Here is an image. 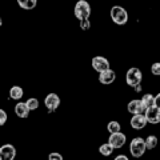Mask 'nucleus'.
Masks as SVG:
<instances>
[{
  "instance_id": "nucleus-12",
  "label": "nucleus",
  "mask_w": 160,
  "mask_h": 160,
  "mask_svg": "<svg viewBox=\"0 0 160 160\" xmlns=\"http://www.w3.org/2000/svg\"><path fill=\"white\" fill-rule=\"evenodd\" d=\"M147 126V120L144 115H135L131 119V127L135 129H143Z\"/></svg>"
},
{
  "instance_id": "nucleus-8",
  "label": "nucleus",
  "mask_w": 160,
  "mask_h": 160,
  "mask_svg": "<svg viewBox=\"0 0 160 160\" xmlns=\"http://www.w3.org/2000/svg\"><path fill=\"white\" fill-rule=\"evenodd\" d=\"M16 156V148L13 144H4L0 147V160H13Z\"/></svg>"
},
{
  "instance_id": "nucleus-19",
  "label": "nucleus",
  "mask_w": 160,
  "mask_h": 160,
  "mask_svg": "<svg viewBox=\"0 0 160 160\" xmlns=\"http://www.w3.org/2000/svg\"><path fill=\"white\" fill-rule=\"evenodd\" d=\"M144 142H146V148L147 149H153L158 146V138L155 136V135H149V136H147V139L144 140Z\"/></svg>"
},
{
  "instance_id": "nucleus-9",
  "label": "nucleus",
  "mask_w": 160,
  "mask_h": 160,
  "mask_svg": "<svg viewBox=\"0 0 160 160\" xmlns=\"http://www.w3.org/2000/svg\"><path fill=\"white\" fill-rule=\"evenodd\" d=\"M144 116H146L147 123L159 124V123H160V109L156 108V107L147 108V109H146V112H144Z\"/></svg>"
},
{
  "instance_id": "nucleus-25",
  "label": "nucleus",
  "mask_w": 160,
  "mask_h": 160,
  "mask_svg": "<svg viewBox=\"0 0 160 160\" xmlns=\"http://www.w3.org/2000/svg\"><path fill=\"white\" fill-rule=\"evenodd\" d=\"M155 107L160 109V93H158L156 96H155Z\"/></svg>"
},
{
  "instance_id": "nucleus-20",
  "label": "nucleus",
  "mask_w": 160,
  "mask_h": 160,
  "mask_svg": "<svg viewBox=\"0 0 160 160\" xmlns=\"http://www.w3.org/2000/svg\"><path fill=\"white\" fill-rule=\"evenodd\" d=\"M26 104H27V107H28L29 111H35V109L39 108V100L36 98H29L26 102Z\"/></svg>"
},
{
  "instance_id": "nucleus-7",
  "label": "nucleus",
  "mask_w": 160,
  "mask_h": 160,
  "mask_svg": "<svg viewBox=\"0 0 160 160\" xmlns=\"http://www.w3.org/2000/svg\"><path fill=\"white\" fill-rule=\"evenodd\" d=\"M44 106L47 107L48 112H55L60 106V98L56 93H48L44 99Z\"/></svg>"
},
{
  "instance_id": "nucleus-4",
  "label": "nucleus",
  "mask_w": 160,
  "mask_h": 160,
  "mask_svg": "<svg viewBox=\"0 0 160 160\" xmlns=\"http://www.w3.org/2000/svg\"><path fill=\"white\" fill-rule=\"evenodd\" d=\"M142 79H143V73L140 71L139 68L136 67H132L129 68L127 71V75H126V82L129 87H138L142 84Z\"/></svg>"
},
{
  "instance_id": "nucleus-17",
  "label": "nucleus",
  "mask_w": 160,
  "mask_h": 160,
  "mask_svg": "<svg viewBox=\"0 0 160 160\" xmlns=\"http://www.w3.org/2000/svg\"><path fill=\"white\" fill-rule=\"evenodd\" d=\"M107 129L109 133H118L122 131V126H120V123L116 122V120H111L107 126Z\"/></svg>"
},
{
  "instance_id": "nucleus-13",
  "label": "nucleus",
  "mask_w": 160,
  "mask_h": 160,
  "mask_svg": "<svg viewBox=\"0 0 160 160\" xmlns=\"http://www.w3.org/2000/svg\"><path fill=\"white\" fill-rule=\"evenodd\" d=\"M15 113H16L19 118H22V119L28 118V115H29V109H28V107H27V104L24 103V102L18 103L16 106H15Z\"/></svg>"
},
{
  "instance_id": "nucleus-11",
  "label": "nucleus",
  "mask_w": 160,
  "mask_h": 160,
  "mask_svg": "<svg viewBox=\"0 0 160 160\" xmlns=\"http://www.w3.org/2000/svg\"><path fill=\"white\" fill-rule=\"evenodd\" d=\"M115 80H116V73L112 69H108L106 72L99 73V82L104 84V86H108V84H112Z\"/></svg>"
},
{
  "instance_id": "nucleus-21",
  "label": "nucleus",
  "mask_w": 160,
  "mask_h": 160,
  "mask_svg": "<svg viewBox=\"0 0 160 160\" xmlns=\"http://www.w3.org/2000/svg\"><path fill=\"white\" fill-rule=\"evenodd\" d=\"M151 72L152 75H155V76H160V63H153L151 66Z\"/></svg>"
},
{
  "instance_id": "nucleus-5",
  "label": "nucleus",
  "mask_w": 160,
  "mask_h": 160,
  "mask_svg": "<svg viewBox=\"0 0 160 160\" xmlns=\"http://www.w3.org/2000/svg\"><path fill=\"white\" fill-rule=\"evenodd\" d=\"M127 142V138L126 135L122 133V132H118V133H111L109 135V139H108V144L111 146L113 149H119L122 148L124 144Z\"/></svg>"
},
{
  "instance_id": "nucleus-6",
  "label": "nucleus",
  "mask_w": 160,
  "mask_h": 160,
  "mask_svg": "<svg viewBox=\"0 0 160 160\" xmlns=\"http://www.w3.org/2000/svg\"><path fill=\"white\" fill-rule=\"evenodd\" d=\"M92 67H93L95 71L99 72V73L106 72V71H108V69H111L109 68V62L104 56H95L92 59Z\"/></svg>"
},
{
  "instance_id": "nucleus-14",
  "label": "nucleus",
  "mask_w": 160,
  "mask_h": 160,
  "mask_svg": "<svg viewBox=\"0 0 160 160\" xmlns=\"http://www.w3.org/2000/svg\"><path fill=\"white\" fill-rule=\"evenodd\" d=\"M23 96H24V91L20 86L11 87V89H9V98H11L12 100H20Z\"/></svg>"
},
{
  "instance_id": "nucleus-10",
  "label": "nucleus",
  "mask_w": 160,
  "mask_h": 160,
  "mask_svg": "<svg viewBox=\"0 0 160 160\" xmlns=\"http://www.w3.org/2000/svg\"><path fill=\"white\" fill-rule=\"evenodd\" d=\"M128 112H131L133 116L135 115H144V112H146V107L143 106L142 100L133 99L128 103Z\"/></svg>"
},
{
  "instance_id": "nucleus-2",
  "label": "nucleus",
  "mask_w": 160,
  "mask_h": 160,
  "mask_svg": "<svg viewBox=\"0 0 160 160\" xmlns=\"http://www.w3.org/2000/svg\"><path fill=\"white\" fill-rule=\"evenodd\" d=\"M147 148H146V142L143 138H133L129 144V152L133 158H142L146 153Z\"/></svg>"
},
{
  "instance_id": "nucleus-18",
  "label": "nucleus",
  "mask_w": 160,
  "mask_h": 160,
  "mask_svg": "<svg viewBox=\"0 0 160 160\" xmlns=\"http://www.w3.org/2000/svg\"><path fill=\"white\" fill-rule=\"evenodd\" d=\"M99 152H100V155H103V156H111L112 155V152H113V148L109 146L108 143H104V144H102V146L99 147Z\"/></svg>"
},
{
  "instance_id": "nucleus-26",
  "label": "nucleus",
  "mask_w": 160,
  "mask_h": 160,
  "mask_svg": "<svg viewBox=\"0 0 160 160\" xmlns=\"http://www.w3.org/2000/svg\"><path fill=\"white\" fill-rule=\"evenodd\" d=\"M113 160H129V159L126 156V155H118V156L115 158Z\"/></svg>"
},
{
  "instance_id": "nucleus-27",
  "label": "nucleus",
  "mask_w": 160,
  "mask_h": 160,
  "mask_svg": "<svg viewBox=\"0 0 160 160\" xmlns=\"http://www.w3.org/2000/svg\"><path fill=\"white\" fill-rule=\"evenodd\" d=\"M135 89H136V92H140V91H142V86H138V87H135Z\"/></svg>"
},
{
  "instance_id": "nucleus-23",
  "label": "nucleus",
  "mask_w": 160,
  "mask_h": 160,
  "mask_svg": "<svg viewBox=\"0 0 160 160\" xmlns=\"http://www.w3.org/2000/svg\"><path fill=\"white\" fill-rule=\"evenodd\" d=\"M48 160H64L63 155L59 152H51L48 155Z\"/></svg>"
},
{
  "instance_id": "nucleus-1",
  "label": "nucleus",
  "mask_w": 160,
  "mask_h": 160,
  "mask_svg": "<svg viewBox=\"0 0 160 160\" xmlns=\"http://www.w3.org/2000/svg\"><path fill=\"white\" fill-rule=\"evenodd\" d=\"M73 12H75L76 19H79L80 22L88 20L89 16H91V6H89V3L86 2V0H79L73 8Z\"/></svg>"
},
{
  "instance_id": "nucleus-28",
  "label": "nucleus",
  "mask_w": 160,
  "mask_h": 160,
  "mask_svg": "<svg viewBox=\"0 0 160 160\" xmlns=\"http://www.w3.org/2000/svg\"><path fill=\"white\" fill-rule=\"evenodd\" d=\"M2 24H3V20H2V18H0V27H2Z\"/></svg>"
},
{
  "instance_id": "nucleus-16",
  "label": "nucleus",
  "mask_w": 160,
  "mask_h": 160,
  "mask_svg": "<svg viewBox=\"0 0 160 160\" xmlns=\"http://www.w3.org/2000/svg\"><path fill=\"white\" fill-rule=\"evenodd\" d=\"M18 4L20 6V8L29 11V9H33L35 7H36L38 2L36 0H18Z\"/></svg>"
},
{
  "instance_id": "nucleus-15",
  "label": "nucleus",
  "mask_w": 160,
  "mask_h": 160,
  "mask_svg": "<svg viewBox=\"0 0 160 160\" xmlns=\"http://www.w3.org/2000/svg\"><path fill=\"white\" fill-rule=\"evenodd\" d=\"M142 100V103H143V106L147 108H151V107H155V96L151 93H146V95H143V98L140 99Z\"/></svg>"
},
{
  "instance_id": "nucleus-22",
  "label": "nucleus",
  "mask_w": 160,
  "mask_h": 160,
  "mask_svg": "<svg viewBox=\"0 0 160 160\" xmlns=\"http://www.w3.org/2000/svg\"><path fill=\"white\" fill-rule=\"evenodd\" d=\"M7 119H8V116H7V112L4 111V109L0 108V127L4 126V124L7 123Z\"/></svg>"
},
{
  "instance_id": "nucleus-3",
  "label": "nucleus",
  "mask_w": 160,
  "mask_h": 160,
  "mask_svg": "<svg viewBox=\"0 0 160 160\" xmlns=\"http://www.w3.org/2000/svg\"><path fill=\"white\" fill-rule=\"evenodd\" d=\"M111 19L115 24H118V26H124L127 22H128V13L127 11L124 9L123 7L120 6H113L111 8Z\"/></svg>"
},
{
  "instance_id": "nucleus-24",
  "label": "nucleus",
  "mask_w": 160,
  "mask_h": 160,
  "mask_svg": "<svg viewBox=\"0 0 160 160\" xmlns=\"http://www.w3.org/2000/svg\"><path fill=\"white\" fill-rule=\"evenodd\" d=\"M89 27H91V22L88 20H83V22H80V28L83 29V31H88Z\"/></svg>"
}]
</instances>
